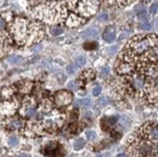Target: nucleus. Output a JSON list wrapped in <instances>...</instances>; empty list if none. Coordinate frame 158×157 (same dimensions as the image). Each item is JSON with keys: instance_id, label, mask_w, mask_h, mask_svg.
Returning <instances> with one entry per match:
<instances>
[{"instance_id": "nucleus-7", "label": "nucleus", "mask_w": 158, "mask_h": 157, "mask_svg": "<svg viewBox=\"0 0 158 157\" xmlns=\"http://www.w3.org/2000/svg\"><path fill=\"white\" fill-rule=\"evenodd\" d=\"M98 36V30L96 28H88L81 33V37L84 39L87 38H96Z\"/></svg>"}, {"instance_id": "nucleus-22", "label": "nucleus", "mask_w": 158, "mask_h": 157, "mask_svg": "<svg viewBox=\"0 0 158 157\" xmlns=\"http://www.w3.org/2000/svg\"><path fill=\"white\" fill-rule=\"evenodd\" d=\"M41 50H42V45H40V44H36L31 48V52H40Z\"/></svg>"}, {"instance_id": "nucleus-11", "label": "nucleus", "mask_w": 158, "mask_h": 157, "mask_svg": "<svg viewBox=\"0 0 158 157\" xmlns=\"http://www.w3.org/2000/svg\"><path fill=\"white\" fill-rule=\"evenodd\" d=\"M85 142L82 139H78L76 142L74 143V149L75 151H81V149L85 147Z\"/></svg>"}, {"instance_id": "nucleus-2", "label": "nucleus", "mask_w": 158, "mask_h": 157, "mask_svg": "<svg viewBox=\"0 0 158 157\" xmlns=\"http://www.w3.org/2000/svg\"><path fill=\"white\" fill-rule=\"evenodd\" d=\"M158 43V38L155 35H139L131 40L128 48L130 52L135 53H142L148 50H150Z\"/></svg>"}, {"instance_id": "nucleus-33", "label": "nucleus", "mask_w": 158, "mask_h": 157, "mask_svg": "<svg viewBox=\"0 0 158 157\" xmlns=\"http://www.w3.org/2000/svg\"><path fill=\"white\" fill-rule=\"evenodd\" d=\"M19 157H28V155H26V154H20Z\"/></svg>"}, {"instance_id": "nucleus-19", "label": "nucleus", "mask_w": 158, "mask_h": 157, "mask_svg": "<svg viewBox=\"0 0 158 157\" xmlns=\"http://www.w3.org/2000/svg\"><path fill=\"white\" fill-rule=\"evenodd\" d=\"M96 47H97V44L96 43H87L85 45V49L86 50H94L96 49Z\"/></svg>"}, {"instance_id": "nucleus-27", "label": "nucleus", "mask_w": 158, "mask_h": 157, "mask_svg": "<svg viewBox=\"0 0 158 157\" xmlns=\"http://www.w3.org/2000/svg\"><path fill=\"white\" fill-rule=\"evenodd\" d=\"M107 19H108L107 14H101V15L98 16V20H100V22H103V20H106Z\"/></svg>"}, {"instance_id": "nucleus-5", "label": "nucleus", "mask_w": 158, "mask_h": 157, "mask_svg": "<svg viewBox=\"0 0 158 157\" xmlns=\"http://www.w3.org/2000/svg\"><path fill=\"white\" fill-rule=\"evenodd\" d=\"M72 94L68 91H59L56 95V101L58 106H67L72 102Z\"/></svg>"}, {"instance_id": "nucleus-9", "label": "nucleus", "mask_w": 158, "mask_h": 157, "mask_svg": "<svg viewBox=\"0 0 158 157\" xmlns=\"http://www.w3.org/2000/svg\"><path fill=\"white\" fill-rule=\"evenodd\" d=\"M71 23H72V25H71V27H73V26H76V25H78V24H80L81 23V18H79V17H77L76 15H71L70 16V18H69V19H68V22H67V24L68 25H70L71 24Z\"/></svg>"}, {"instance_id": "nucleus-3", "label": "nucleus", "mask_w": 158, "mask_h": 157, "mask_svg": "<svg viewBox=\"0 0 158 157\" xmlns=\"http://www.w3.org/2000/svg\"><path fill=\"white\" fill-rule=\"evenodd\" d=\"M79 12L84 16H92L96 13L98 8V2L94 1H81L79 2Z\"/></svg>"}, {"instance_id": "nucleus-18", "label": "nucleus", "mask_w": 158, "mask_h": 157, "mask_svg": "<svg viewBox=\"0 0 158 157\" xmlns=\"http://www.w3.org/2000/svg\"><path fill=\"white\" fill-rule=\"evenodd\" d=\"M77 87H78L77 84L75 83V81H70V83L67 85V88H68V89H70V90H76Z\"/></svg>"}, {"instance_id": "nucleus-12", "label": "nucleus", "mask_w": 158, "mask_h": 157, "mask_svg": "<svg viewBox=\"0 0 158 157\" xmlns=\"http://www.w3.org/2000/svg\"><path fill=\"white\" fill-rule=\"evenodd\" d=\"M8 61L11 63V64H18L19 62H22L23 61V58L20 56H12L9 57Z\"/></svg>"}, {"instance_id": "nucleus-17", "label": "nucleus", "mask_w": 158, "mask_h": 157, "mask_svg": "<svg viewBox=\"0 0 158 157\" xmlns=\"http://www.w3.org/2000/svg\"><path fill=\"white\" fill-rule=\"evenodd\" d=\"M67 72H68V74L73 75L75 72H76V66L74 64H70L69 66H67Z\"/></svg>"}, {"instance_id": "nucleus-10", "label": "nucleus", "mask_w": 158, "mask_h": 157, "mask_svg": "<svg viewBox=\"0 0 158 157\" xmlns=\"http://www.w3.org/2000/svg\"><path fill=\"white\" fill-rule=\"evenodd\" d=\"M94 78H95V73L92 70H87V71L82 73L81 76V79L85 80L86 81H90V80H93Z\"/></svg>"}, {"instance_id": "nucleus-20", "label": "nucleus", "mask_w": 158, "mask_h": 157, "mask_svg": "<svg viewBox=\"0 0 158 157\" xmlns=\"http://www.w3.org/2000/svg\"><path fill=\"white\" fill-rule=\"evenodd\" d=\"M134 10H135V12H137L138 14H139V13H142V12L145 11V6L142 5V4L136 5V6H135V8H134Z\"/></svg>"}, {"instance_id": "nucleus-14", "label": "nucleus", "mask_w": 158, "mask_h": 157, "mask_svg": "<svg viewBox=\"0 0 158 157\" xmlns=\"http://www.w3.org/2000/svg\"><path fill=\"white\" fill-rule=\"evenodd\" d=\"M51 34L53 36H58L60 35V34H62L63 33V30L61 29V28H58V27H54V28H52L51 29Z\"/></svg>"}, {"instance_id": "nucleus-23", "label": "nucleus", "mask_w": 158, "mask_h": 157, "mask_svg": "<svg viewBox=\"0 0 158 157\" xmlns=\"http://www.w3.org/2000/svg\"><path fill=\"white\" fill-rule=\"evenodd\" d=\"M18 143H19V141H18L17 137H11L9 139V145L10 146H16V145H18Z\"/></svg>"}, {"instance_id": "nucleus-21", "label": "nucleus", "mask_w": 158, "mask_h": 157, "mask_svg": "<svg viewBox=\"0 0 158 157\" xmlns=\"http://www.w3.org/2000/svg\"><path fill=\"white\" fill-rule=\"evenodd\" d=\"M138 18L140 20H146L148 19V13L146 11H143L142 13H139L138 14Z\"/></svg>"}, {"instance_id": "nucleus-31", "label": "nucleus", "mask_w": 158, "mask_h": 157, "mask_svg": "<svg viewBox=\"0 0 158 157\" xmlns=\"http://www.w3.org/2000/svg\"><path fill=\"white\" fill-rule=\"evenodd\" d=\"M118 157H127V155H126L125 153H119V154L118 155Z\"/></svg>"}, {"instance_id": "nucleus-24", "label": "nucleus", "mask_w": 158, "mask_h": 157, "mask_svg": "<svg viewBox=\"0 0 158 157\" xmlns=\"http://www.w3.org/2000/svg\"><path fill=\"white\" fill-rule=\"evenodd\" d=\"M10 124H11V126H13V128H19V127H20L19 120H12Z\"/></svg>"}, {"instance_id": "nucleus-25", "label": "nucleus", "mask_w": 158, "mask_h": 157, "mask_svg": "<svg viewBox=\"0 0 158 157\" xmlns=\"http://www.w3.org/2000/svg\"><path fill=\"white\" fill-rule=\"evenodd\" d=\"M100 93H101V86H96L92 91V94L94 96H98Z\"/></svg>"}, {"instance_id": "nucleus-28", "label": "nucleus", "mask_w": 158, "mask_h": 157, "mask_svg": "<svg viewBox=\"0 0 158 157\" xmlns=\"http://www.w3.org/2000/svg\"><path fill=\"white\" fill-rule=\"evenodd\" d=\"M110 73V69L108 67H105V68H103V70H102V75L103 76H107V75H109Z\"/></svg>"}, {"instance_id": "nucleus-16", "label": "nucleus", "mask_w": 158, "mask_h": 157, "mask_svg": "<svg viewBox=\"0 0 158 157\" xmlns=\"http://www.w3.org/2000/svg\"><path fill=\"white\" fill-rule=\"evenodd\" d=\"M157 11H158V3L155 2V3H153L152 6L149 7V13L150 14H155Z\"/></svg>"}, {"instance_id": "nucleus-13", "label": "nucleus", "mask_w": 158, "mask_h": 157, "mask_svg": "<svg viewBox=\"0 0 158 157\" xmlns=\"http://www.w3.org/2000/svg\"><path fill=\"white\" fill-rule=\"evenodd\" d=\"M85 62H86V60L85 56H79L76 59V65L78 67H84L85 65Z\"/></svg>"}, {"instance_id": "nucleus-26", "label": "nucleus", "mask_w": 158, "mask_h": 157, "mask_svg": "<svg viewBox=\"0 0 158 157\" xmlns=\"http://www.w3.org/2000/svg\"><path fill=\"white\" fill-rule=\"evenodd\" d=\"M141 27H142V29H145V30H148V29H150L152 28V25H150V23H143L142 25H141Z\"/></svg>"}, {"instance_id": "nucleus-30", "label": "nucleus", "mask_w": 158, "mask_h": 157, "mask_svg": "<svg viewBox=\"0 0 158 157\" xmlns=\"http://www.w3.org/2000/svg\"><path fill=\"white\" fill-rule=\"evenodd\" d=\"M4 26H5V20L0 18V28H3Z\"/></svg>"}, {"instance_id": "nucleus-34", "label": "nucleus", "mask_w": 158, "mask_h": 157, "mask_svg": "<svg viewBox=\"0 0 158 157\" xmlns=\"http://www.w3.org/2000/svg\"><path fill=\"white\" fill-rule=\"evenodd\" d=\"M96 157H105V156L102 155V154H97V155H96Z\"/></svg>"}, {"instance_id": "nucleus-6", "label": "nucleus", "mask_w": 158, "mask_h": 157, "mask_svg": "<svg viewBox=\"0 0 158 157\" xmlns=\"http://www.w3.org/2000/svg\"><path fill=\"white\" fill-rule=\"evenodd\" d=\"M103 39H104L106 42L108 43H112L113 41L115 39V31L114 28H108L104 34H103Z\"/></svg>"}, {"instance_id": "nucleus-1", "label": "nucleus", "mask_w": 158, "mask_h": 157, "mask_svg": "<svg viewBox=\"0 0 158 157\" xmlns=\"http://www.w3.org/2000/svg\"><path fill=\"white\" fill-rule=\"evenodd\" d=\"M11 31L17 42L20 44L35 42L43 37V29L38 23H31L28 27L25 19H16L11 26Z\"/></svg>"}, {"instance_id": "nucleus-8", "label": "nucleus", "mask_w": 158, "mask_h": 157, "mask_svg": "<svg viewBox=\"0 0 158 157\" xmlns=\"http://www.w3.org/2000/svg\"><path fill=\"white\" fill-rule=\"evenodd\" d=\"M91 104V101L89 98H85V99H81V100H76L74 103V107L75 108H79V107H84V108H87Z\"/></svg>"}, {"instance_id": "nucleus-15", "label": "nucleus", "mask_w": 158, "mask_h": 157, "mask_svg": "<svg viewBox=\"0 0 158 157\" xmlns=\"http://www.w3.org/2000/svg\"><path fill=\"white\" fill-rule=\"evenodd\" d=\"M86 136H87V138L89 140H91V141H94L96 139V137H97V135H96V133L92 130H88L86 132Z\"/></svg>"}, {"instance_id": "nucleus-29", "label": "nucleus", "mask_w": 158, "mask_h": 157, "mask_svg": "<svg viewBox=\"0 0 158 157\" xmlns=\"http://www.w3.org/2000/svg\"><path fill=\"white\" fill-rule=\"evenodd\" d=\"M98 103L99 104H101V105H106L107 104V100H106V98H101V99H99L98 100Z\"/></svg>"}, {"instance_id": "nucleus-4", "label": "nucleus", "mask_w": 158, "mask_h": 157, "mask_svg": "<svg viewBox=\"0 0 158 157\" xmlns=\"http://www.w3.org/2000/svg\"><path fill=\"white\" fill-rule=\"evenodd\" d=\"M44 153L49 157H62L64 155V151L59 144L52 143V144H49L45 147Z\"/></svg>"}, {"instance_id": "nucleus-32", "label": "nucleus", "mask_w": 158, "mask_h": 157, "mask_svg": "<svg viewBox=\"0 0 158 157\" xmlns=\"http://www.w3.org/2000/svg\"><path fill=\"white\" fill-rule=\"evenodd\" d=\"M85 117H86V118H89V117H91V113L87 112V113H86V114H85Z\"/></svg>"}]
</instances>
